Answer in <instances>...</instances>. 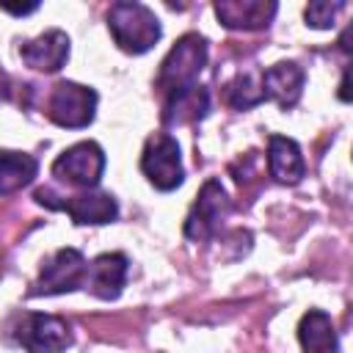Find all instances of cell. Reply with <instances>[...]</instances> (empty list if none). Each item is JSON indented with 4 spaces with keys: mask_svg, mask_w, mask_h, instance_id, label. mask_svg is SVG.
<instances>
[{
    "mask_svg": "<svg viewBox=\"0 0 353 353\" xmlns=\"http://www.w3.org/2000/svg\"><path fill=\"white\" fill-rule=\"evenodd\" d=\"M108 28H110V36L119 44V50H124L130 55L149 52L163 33L154 11L146 8L143 3H132V0H121V3L110 6Z\"/></svg>",
    "mask_w": 353,
    "mask_h": 353,
    "instance_id": "6da1fadb",
    "label": "cell"
},
{
    "mask_svg": "<svg viewBox=\"0 0 353 353\" xmlns=\"http://www.w3.org/2000/svg\"><path fill=\"white\" fill-rule=\"evenodd\" d=\"M207 39L199 33H185L163 58L157 72V88L168 97L179 88H188L196 83L199 72L207 63Z\"/></svg>",
    "mask_w": 353,
    "mask_h": 353,
    "instance_id": "7a4b0ae2",
    "label": "cell"
},
{
    "mask_svg": "<svg viewBox=\"0 0 353 353\" xmlns=\"http://www.w3.org/2000/svg\"><path fill=\"white\" fill-rule=\"evenodd\" d=\"M141 171L154 185L157 190H174L182 185L185 171H182V157H179V143L168 132H154L149 135L143 154H141Z\"/></svg>",
    "mask_w": 353,
    "mask_h": 353,
    "instance_id": "3957f363",
    "label": "cell"
},
{
    "mask_svg": "<svg viewBox=\"0 0 353 353\" xmlns=\"http://www.w3.org/2000/svg\"><path fill=\"white\" fill-rule=\"evenodd\" d=\"M94 110H97V91L72 80H61L47 99V116L66 130L88 127L94 121Z\"/></svg>",
    "mask_w": 353,
    "mask_h": 353,
    "instance_id": "277c9868",
    "label": "cell"
},
{
    "mask_svg": "<svg viewBox=\"0 0 353 353\" xmlns=\"http://www.w3.org/2000/svg\"><path fill=\"white\" fill-rule=\"evenodd\" d=\"M229 207L232 204H229V196L221 188V182L218 179H207L201 185V190H199L188 218H185V237L196 240V243L210 240L221 229V223L226 221Z\"/></svg>",
    "mask_w": 353,
    "mask_h": 353,
    "instance_id": "5b68a950",
    "label": "cell"
},
{
    "mask_svg": "<svg viewBox=\"0 0 353 353\" xmlns=\"http://www.w3.org/2000/svg\"><path fill=\"white\" fill-rule=\"evenodd\" d=\"M85 273H88V262L83 259V254L77 248H58L41 265V273H39L36 284L30 287V295L36 298V295L72 292L85 284Z\"/></svg>",
    "mask_w": 353,
    "mask_h": 353,
    "instance_id": "8992f818",
    "label": "cell"
},
{
    "mask_svg": "<svg viewBox=\"0 0 353 353\" xmlns=\"http://www.w3.org/2000/svg\"><path fill=\"white\" fill-rule=\"evenodd\" d=\"M14 336L28 353H63L72 345L69 325L61 317L39 314V312L22 314Z\"/></svg>",
    "mask_w": 353,
    "mask_h": 353,
    "instance_id": "52a82bcc",
    "label": "cell"
},
{
    "mask_svg": "<svg viewBox=\"0 0 353 353\" xmlns=\"http://www.w3.org/2000/svg\"><path fill=\"white\" fill-rule=\"evenodd\" d=\"M102 171H105V152L94 141H80V143L69 146L52 163V174L61 182L74 185V188H94L99 182Z\"/></svg>",
    "mask_w": 353,
    "mask_h": 353,
    "instance_id": "ba28073f",
    "label": "cell"
},
{
    "mask_svg": "<svg viewBox=\"0 0 353 353\" xmlns=\"http://www.w3.org/2000/svg\"><path fill=\"white\" fill-rule=\"evenodd\" d=\"M36 201L50 210H63L74 223H110L119 215L116 199L110 193H80L69 199L52 196V190H36Z\"/></svg>",
    "mask_w": 353,
    "mask_h": 353,
    "instance_id": "9c48e42d",
    "label": "cell"
},
{
    "mask_svg": "<svg viewBox=\"0 0 353 353\" xmlns=\"http://www.w3.org/2000/svg\"><path fill=\"white\" fill-rule=\"evenodd\" d=\"M303 83H306V72L292 63V61H281L270 69L262 72L259 77V88H262V97L265 99H273L279 108H292L298 99H301V91H303Z\"/></svg>",
    "mask_w": 353,
    "mask_h": 353,
    "instance_id": "30bf717a",
    "label": "cell"
},
{
    "mask_svg": "<svg viewBox=\"0 0 353 353\" xmlns=\"http://www.w3.org/2000/svg\"><path fill=\"white\" fill-rule=\"evenodd\" d=\"M127 270H130V262L124 254H99L88 265L83 287L102 301H116L127 281Z\"/></svg>",
    "mask_w": 353,
    "mask_h": 353,
    "instance_id": "8fae6325",
    "label": "cell"
},
{
    "mask_svg": "<svg viewBox=\"0 0 353 353\" xmlns=\"http://www.w3.org/2000/svg\"><path fill=\"white\" fill-rule=\"evenodd\" d=\"M273 0H221L215 3V17L232 30H262L276 17Z\"/></svg>",
    "mask_w": 353,
    "mask_h": 353,
    "instance_id": "7c38bea8",
    "label": "cell"
},
{
    "mask_svg": "<svg viewBox=\"0 0 353 353\" xmlns=\"http://www.w3.org/2000/svg\"><path fill=\"white\" fill-rule=\"evenodd\" d=\"M22 61L36 72H58L69 58V36L63 30H44L19 47Z\"/></svg>",
    "mask_w": 353,
    "mask_h": 353,
    "instance_id": "4fadbf2b",
    "label": "cell"
},
{
    "mask_svg": "<svg viewBox=\"0 0 353 353\" xmlns=\"http://www.w3.org/2000/svg\"><path fill=\"white\" fill-rule=\"evenodd\" d=\"M268 168L270 176L281 185H298L306 174L303 154L292 138L284 135H270L268 138Z\"/></svg>",
    "mask_w": 353,
    "mask_h": 353,
    "instance_id": "5bb4252c",
    "label": "cell"
},
{
    "mask_svg": "<svg viewBox=\"0 0 353 353\" xmlns=\"http://www.w3.org/2000/svg\"><path fill=\"white\" fill-rule=\"evenodd\" d=\"M207 110H210V94H207L204 85L193 83V85L179 88V91L165 97L163 121L168 127H174V124H193V121L204 119Z\"/></svg>",
    "mask_w": 353,
    "mask_h": 353,
    "instance_id": "9a60e30c",
    "label": "cell"
},
{
    "mask_svg": "<svg viewBox=\"0 0 353 353\" xmlns=\"http://www.w3.org/2000/svg\"><path fill=\"white\" fill-rule=\"evenodd\" d=\"M298 339L303 353H339V339L331 317L323 309H309L298 323Z\"/></svg>",
    "mask_w": 353,
    "mask_h": 353,
    "instance_id": "2e32d148",
    "label": "cell"
},
{
    "mask_svg": "<svg viewBox=\"0 0 353 353\" xmlns=\"http://www.w3.org/2000/svg\"><path fill=\"white\" fill-rule=\"evenodd\" d=\"M36 171H39V163L33 154L0 149V196H8L30 185Z\"/></svg>",
    "mask_w": 353,
    "mask_h": 353,
    "instance_id": "e0dca14e",
    "label": "cell"
},
{
    "mask_svg": "<svg viewBox=\"0 0 353 353\" xmlns=\"http://www.w3.org/2000/svg\"><path fill=\"white\" fill-rule=\"evenodd\" d=\"M226 99H229L232 108H237V110H248V108L259 105L265 97H262V88L254 85V77H251V74H240L237 80L229 83V88H226Z\"/></svg>",
    "mask_w": 353,
    "mask_h": 353,
    "instance_id": "ac0fdd59",
    "label": "cell"
},
{
    "mask_svg": "<svg viewBox=\"0 0 353 353\" xmlns=\"http://www.w3.org/2000/svg\"><path fill=\"white\" fill-rule=\"evenodd\" d=\"M345 8V3H325V0H317V3H309L303 17H306V25L309 28H317V30H325L334 25L336 14Z\"/></svg>",
    "mask_w": 353,
    "mask_h": 353,
    "instance_id": "d6986e66",
    "label": "cell"
},
{
    "mask_svg": "<svg viewBox=\"0 0 353 353\" xmlns=\"http://www.w3.org/2000/svg\"><path fill=\"white\" fill-rule=\"evenodd\" d=\"M3 11H11V14H30V11H36V3H30V6H22V8H17V6H0Z\"/></svg>",
    "mask_w": 353,
    "mask_h": 353,
    "instance_id": "ffe728a7",
    "label": "cell"
}]
</instances>
